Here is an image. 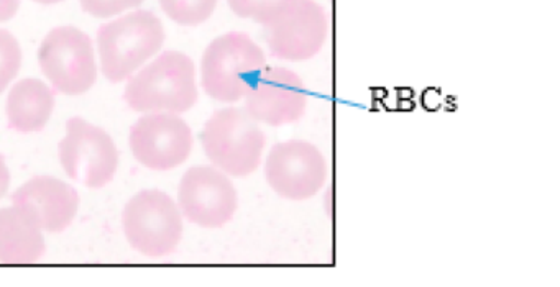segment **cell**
Segmentation results:
<instances>
[{
  "instance_id": "1",
  "label": "cell",
  "mask_w": 560,
  "mask_h": 287,
  "mask_svg": "<svg viewBox=\"0 0 560 287\" xmlns=\"http://www.w3.org/2000/svg\"><path fill=\"white\" fill-rule=\"evenodd\" d=\"M195 61L182 51H165L129 77L127 106L142 113L188 112L198 103Z\"/></svg>"
},
{
  "instance_id": "2",
  "label": "cell",
  "mask_w": 560,
  "mask_h": 287,
  "mask_svg": "<svg viewBox=\"0 0 560 287\" xmlns=\"http://www.w3.org/2000/svg\"><path fill=\"white\" fill-rule=\"evenodd\" d=\"M165 27L150 11H136L107 22L97 32L101 71L113 84L122 83L160 53Z\"/></svg>"
},
{
  "instance_id": "12",
  "label": "cell",
  "mask_w": 560,
  "mask_h": 287,
  "mask_svg": "<svg viewBox=\"0 0 560 287\" xmlns=\"http://www.w3.org/2000/svg\"><path fill=\"white\" fill-rule=\"evenodd\" d=\"M244 99V109L258 123L283 127L303 119L310 96L300 74L283 67H265Z\"/></svg>"
},
{
  "instance_id": "11",
  "label": "cell",
  "mask_w": 560,
  "mask_h": 287,
  "mask_svg": "<svg viewBox=\"0 0 560 287\" xmlns=\"http://www.w3.org/2000/svg\"><path fill=\"white\" fill-rule=\"evenodd\" d=\"M330 21L316 0H300L278 21L265 25V44L271 57L283 61H307L323 51Z\"/></svg>"
},
{
  "instance_id": "9",
  "label": "cell",
  "mask_w": 560,
  "mask_h": 287,
  "mask_svg": "<svg viewBox=\"0 0 560 287\" xmlns=\"http://www.w3.org/2000/svg\"><path fill=\"white\" fill-rule=\"evenodd\" d=\"M176 204L183 218L191 224L201 228H222L237 212V189L231 176L215 166H192L179 181Z\"/></svg>"
},
{
  "instance_id": "14",
  "label": "cell",
  "mask_w": 560,
  "mask_h": 287,
  "mask_svg": "<svg viewBox=\"0 0 560 287\" xmlns=\"http://www.w3.org/2000/svg\"><path fill=\"white\" fill-rule=\"evenodd\" d=\"M47 251L44 230L18 205L0 208V263L34 264Z\"/></svg>"
},
{
  "instance_id": "4",
  "label": "cell",
  "mask_w": 560,
  "mask_h": 287,
  "mask_svg": "<svg viewBox=\"0 0 560 287\" xmlns=\"http://www.w3.org/2000/svg\"><path fill=\"white\" fill-rule=\"evenodd\" d=\"M265 67L267 53L250 35L229 32L214 38L202 55V89L218 103H238Z\"/></svg>"
},
{
  "instance_id": "21",
  "label": "cell",
  "mask_w": 560,
  "mask_h": 287,
  "mask_svg": "<svg viewBox=\"0 0 560 287\" xmlns=\"http://www.w3.org/2000/svg\"><path fill=\"white\" fill-rule=\"evenodd\" d=\"M9 188H11V171L4 156L0 155V199L8 194Z\"/></svg>"
},
{
  "instance_id": "20",
  "label": "cell",
  "mask_w": 560,
  "mask_h": 287,
  "mask_svg": "<svg viewBox=\"0 0 560 287\" xmlns=\"http://www.w3.org/2000/svg\"><path fill=\"white\" fill-rule=\"evenodd\" d=\"M21 0H0V22H9L18 15Z\"/></svg>"
},
{
  "instance_id": "13",
  "label": "cell",
  "mask_w": 560,
  "mask_h": 287,
  "mask_svg": "<svg viewBox=\"0 0 560 287\" xmlns=\"http://www.w3.org/2000/svg\"><path fill=\"white\" fill-rule=\"evenodd\" d=\"M12 204L27 212L44 231L67 230L80 208L77 189L54 176H35L12 195Z\"/></svg>"
},
{
  "instance_id": "7",
  "label": "cell",
  "mask_w": 560,
  "mask_h": 287,
  "mask_svg": "<svg viewBox=\"0 0 560 287\" xmlns=\"http://www.w3.org/2000/svg\"><path fill=\"white\" fill-rule=\"evenodd\" d=\"M58 156L68 178L90 189L106 188L119 169V150L113 136L81 117L68 120Z\"/></svg>"
},
{
  "instance_id": "8",
  "label": "cell",
  "mask_w": 560,
  "mask_h": 287,
  "mask_svg": "<svg viewBox=\"0 0 560 287\" xmlns=\"http://www.w3.org/2000/svg\"><path fill=\"white\" fill-rule=\"evenodd\" d=\"M268 186L287 201H307L323 191L329 178L326 156L307 140L277 143L265 158Z\"/></svg>"
},
{
  "instance_id": "19",
  "label": "cell",
  "mask_w": 560,
  "mask_h": 287,
  "mask_svg": "<svg viewBox=\"0 0 560 287\" xmlns=\"http://www.w3.org/2000/svg\"><path fill=\"white\" fill-rule=\"evenodd\" d=\"M145 0H80L81 9L96 19H110L140 8Z\"/></svg>"
},
{
  "instance_id": "5",
  "label": "cell",
  "mask_w": 560,
  "mask_h": 287,
  "mask_svg": "<svg viewBox=\"0 0 560 287\" xmlns=\"http://www.w3.org/2000/svg\"><path fill=\"white\" fill-rule=\"evenodd\" d=\"M122 225L130 247L143 256H168L182 243V212L173 198L159 189L133 195L124 207Z\"/></svg>"
},
{
  "instance_id": "17",
  "label": "cell",
  "mask_w": 560,
  "mask_h": 287,
  "mask_svg": "<svg viewBox=\"0 0 560 287\" xmlns=\"http://www.w3.org/2000/svg\"><path fill=\"white\" fill-rule=\"evenodd\" d=\"M300 0H228L229 8L237 17L268 25L287 14Z\"/></svg>"
},
{
  "instance_id": "3",
  "label": "cell",
  "mask_w": 560,
  "mask_h": 287,
  "mask_svg": "<svg viewBox=\"0 0 560 287\" xmlns=\"http://www.w3.org/2000/svg\"><path fill=\"white\" fill-rule=\"evenodd\" d=\"M201 145L212 166L231 178H247L260 168L267 133L244 107H224L202 127Z\"/></svg>"
},
{
  "instance_id": "16",
  "label": "cell",
  "mask_w": 560,
  "mask_h": 287,
  "mask_svg": "<svg viewBox=\"0 0 560 287\" xmlns=\"http://www.w3.org/2000/svg\"><path fill=\"white\" fill-rule=\"evenodd\" d=\"M166 17L183 27L205 24L218 8L219 0H159Z\"/></svg>"
},
{
  "instance_id": "10",
  "label": "cell",
  "mask_w": 560,
  "mask_h": 287,
  "mask_svg": "<svg viewBox=\"0 0 560 287\" xmlns=\"http://www.w3.org/2000/svg\"><path fill=\"white\" fill-rule=\"evenodd\" d=\"M129 145L140 165L152 171H170L188 162L195 136L176 113H145L130 129Z\"/></svg>"
},
{
  "instance_id": "15",
  "label": "cell",
  "mask_w": 560,
  "mask_h": 287,
  "mask_svg": "<svg viewBox=\"0 0 560 287\" xmlns=\"http://www.w3.org/2000/svg\"><path fill=\"white\" fill-rule=\"evenodd\" d=\"M55 103L54 87L44 81L37 77L19 81L5 104L9 127L24 135L42 132L54 116Z\"/></svg>"
},
{
  "instance_id": "18",
  "label": "cell",
  "mask_w": 560,
  "mask_h": 287,
  "mask_svg": "<svg viewBox=\"0 0 560 287\" xmlns=\"http://www.w3.org/2000/svg\"><path fill=\"white\" fill-rule=\"evenodd\" d=\"M22 68V48L11 32L0 28V94L5 93Z\"/></svg>"
},
{
  "instance_id": "6",
  "label": "cell",
  "mask_w": 560,
  "mask_h": 287,
  "mask_svg": "<svg viewBox=\"0 0 560 287\" xmlns=\"http://www.w3.org/2000/svg\"><path fill=\"white\" fill-rule=\"evenodd\" d=\"M38 64L51 87L65 96H83L97 81V61L90 35L63 25L54 28L38 48Z\"/></svg>"
},
{
  "instance_id": "22",
  "label": "cell",
  "mask_w": 560,
  "mask_h": 287,
  "mask_svg": "<svg viewBox=\"0 0 560 287\" xmlns=\"http://www.w3.org/2000/svg\"><path fill=\"white\" fill-rule=\"evenodd\" d=\"M34 2H37V4L42 5H55L60 4V2H63V0H34Z\"/></svg>"
}]
</instances>
